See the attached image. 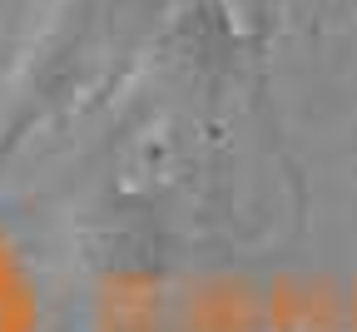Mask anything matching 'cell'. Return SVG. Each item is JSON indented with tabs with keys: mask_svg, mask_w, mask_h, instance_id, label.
<instances>
[{
	"mask_svg": "<svg viewBox=\"0 0 357 332\" xmlns=\"http://www.w3.org/2000/svg\"><path fill=\"white\" fill-rule=\"evenodd\" d=\"M149 10L154 0H65L30 50V65L0 119V169L20 154L35 129L55 124L70 105H79L95 84L109 80L114 60L154 20Z\"/></svg>",
	"mask_w": 357,
	"mask_h": 332,
	"instance_id": "6da1fadb",
	"label": "cell"
}]
</instances>
